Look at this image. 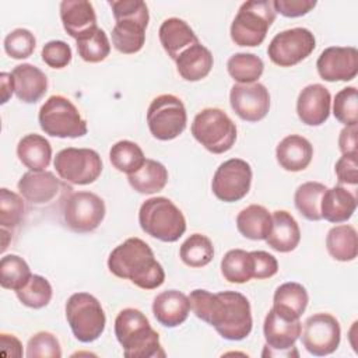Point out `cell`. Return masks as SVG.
<instances>
[{
    "instance_id": "5",
    "label": "cell",
    "mask_w": 358,
    "mask_h": 358,
    "mask_svg": "<svg viewBox=\"0 0 358 358\" xmlns=\"http://www.w3.org/2000/svg\"><path fill=\"white\" fill-rule=\"evenodd\" d=\"M141 229L162 242H176L186 231L183 213L166 197L145 200L138 211Z\"/></svg>"
},
{
    "instance_id": "33",
    "label": "cell",
    "mask_w": 358,
    "mask_h": 358,
    "mask_svg": "<svg viewBox=\"0 0 358 358\" xmlns=\"http://www.w3.org/2000/svg\"><path fill=\"white\" fill-rule=\"evenodd\" d=\"M127 180L136 192L141 194H154L166 186L168 171L161 162L145 159L137 172L127 175Z\"/></svg>"
},
{
    "instance_id": "44",
    "label": "cell",
    "mask_w": 358,
    "mask_h": 358,
    "mask_svg": "<svg viewBox=\"0 0 358 358\" xmlns=\"http://www.w3.org/2000/svg\"><path fill=\"white\" fill-rule=\"evenodd\" d=\"M36 39L34 34L25 28H17L4 38L6 53L17 60L29 57L35 50Z\"/></svg>"
},
{
    "instance_id": "39",
    "label": "cell",
    "mask_w": 358,
    "mask_h": 358,
    "mask_svg": "<svg viewBox=\"0 0 358 358\" xmlns=\"http://www.w3.org/2000/svg\"><path fill=\"white\" fill-rule=\"evenodd\" d=\"M32 277L27 262L17 255H6L0 260V285L6 289L18 291Z\"/></svg>"
},
{
    "instance_id": "50",
    "label": "cell",
    "mask_w": 358,
    "mask_h": 358,
    "mask_svg": "<svg viewBox=\"0 0 358 358\" xmlns=\"http://www.w3.org/2000/svg\"><path fill=\"white\" fill-rule=\"evenodd\" d=\"M357 134H358V126H345L338 136V148L343 154H352L357 151Z\"/></svg>"
},
{
    "instance_id": "48",
    "label": "cell",
    "mask_w": 358,
    "mask_h": 358,
    "mask_svg": "<svg viewBox=\"0 0 358 358\" xmlns=\"http://www.w3.org/2000/svg\"><path fill=\"white\" fill-rule=\"evenodd\" d=\"M250 253L253 257V278L264 280L277 274L278 262L273 255L264 250H253Z\"/></svg>"
},
{
    "instance_id": "17",
    "label": "cell",
    "mask_w": 358,
    "mask_h": 358,
    "mask_svg": "<svg viewBox=\"0 0 358 358\" xmlns=\"http://www.w3.org/2000/svg\"><path fill=\"white\" fill-rule=\"evenodd\" d=\"M232 110L245 122H259L270 110L268 90L260 83L235 84L229 92Z\"/></svg>"
},
{
    "instance_id": "23",
    "label": "cell",
    "mask_w": 358,
    "mask_h": 358,
    "mask_svg": "<svg viewBox=\"0 0 358 358\" xmlns=\"http://www.w3.org/2000/svg\"><path fill=\"white\" fill-rule=\"evenodd\" d=\"M14 92L24 103L38 102L48 91V77L36 66L29 63L18 64L11 71Z\"/></svg>"
},
{
    "instance_id": "31",
    "label": "cell",
    "mask_w": 358,
    "mask_h": 358,
    "mask_svg": "<svg viewBox=\"0 0 358 358\" xmlns=\"http://www.w3.org/2000/svg\"><path fill=\"white\" fill-rule=\"evenodd\" d=\"M271 214L260 204H250L236 215L239 234L252 241H264L271 229Z\"/></svg>"
},
{
    "instance_id": "13",
    "label": "cell",
    "mask_w": 358,
    "mask_h": 358,
    "mask_svg": "<svg viewBox=\"0 0 358 358\" xmlns=\"http://www.w3.org/2000/svg\"><path fill=\"white\" fill-rule=\"evenodd\" d=\"M316 48L315 35L302 27L274 35L267 48L270 60L280 67H292L305 60Z\"/></svg>"
},
{
    "instance_id": "19",
    "label": "cell",
    "mask_w": 358,
    "mask_h": 358,
    "mask_svg": "<svg viewBox=\"0 0 358 358\" xmlns=\"http://www.w3.org/2000/svg\"><path fill=\"white\" fill-rule=\"evenodd\" d=\"M331 95L322 84H309L298 95L296 113L306 126H320L330 116Z\"/></svg>"
},
{
    "instance_id": "45",
    "label": "cell",
    "mask_w": 358,
    "mask_h": 358,
    "mask_svg": "<svg viewBox=\"0 0 358 358\" xmlns=\"http://www.w3.org/2000/svg\"><path fill=\"white\" fill-rule=\"evenodd\" d=\"M25 355L28 358H38V357L60 358L62 347L55 334L49 331H38L28 340Z\"/></svg>"
},
{
    "instance_id": "16",
    "label": "cell",
    "mask_w": 358,
    "mask_h": 358,
    "mask_svg": "<svg viewBox=\"0 0 358 358\" xmlns=\"http://www.w3.org/2000/svg\"><path fill=\"white\" fill-rule=\"evenodd\" d=\"M22 197L34 206H49L56 200H64L71 187L57 179L49 171H28L18 180Z\"/></svg>"
},
{
    "instance_id": "1",
    "label": "cell",
    "mask_w": 358,
    "mask_h": 358,
    "mask_svg": "<svg viewBox=\"0 0 358 358\" xmlns=\"http://www.w3.org/2000/svg\"><path fill=\"white\" fill-rule=\"evenodd\" d=\"M189 302L193 313L213 326L225 340L239 341L252 331L250 303L241 292L221 291L211 294L207 289H193L189 295Z\"/></svg>"
},
{
    "instance_id": "25",
    "label": "cell",
    "mask_w": 358,
    "mask_h": 358,
    "mask_svg": "<svg viewBox=\"0 0 358 358\" xmlns=\"http://www.w3.org/2000/svg\"><path fill=\"white\" fill-rule=\"evenodd\" d=\"M271 229L264 239L266 243L280 253L292 252L301 241V229L296 220L285 210H275L271 214Z\"/></svg>"
},
{
    "instance_id": "49",
    "label": "cell",
    "mask_w": 358,
    "mask_h": 358,
    "mask_svg": "<svg viewBox=\"0 0 358 358\" xmlns=\"http://www.w3.org/2000/svg\"><path fill=\"white\" fill-rule=\"evenodd\" d=\"M275 13H280L284 17L295 18L302 17L312 11L316 6L315 0H274L271 1Z\"/></svg>"
},
{
    "instance_id": "37",
    "label": "cell",
    "mask_w": 358,
    "mask_h": 358,
    "mask_svg": "<svg viewBox=\"0 0 358 358\" xmlns=\"http://www.w3.org/2000/svg\"><path fill=\"white\" fill-rule=\"evenodd\" d=\"M227 70L238 84H252L262 77L264 63L257 55L235 53L228 59Z\"/></svg>"
},
{
    "instance_id": "15",
    "label": "cell",
    "mask_w": 358,
    "mask_h": 358,
    "mask_svg": "<svg viewBox=\"0 0 358 358\" xmlns=\"http://www.w3.org/2000/svg\"><path fill=\"white\" fill-rule=\"evenodd\" d=\"M341 340L338 320L330 313H315L309 316L301 330V341L305 350L316 357L333 354Z\"/></svg>"
},
{
    "instance_id": "36",
    "label": "cell",
    "mask_w": 358,
    "mask_h": 358,
    "mask_svg": "<svg viewBox=\"0 0 358 358\" xmlns=\"http://www.w3.org/2000/svg\"><path fill=\"white\" fill-rule=\"evenodd\" d=\"M326 186L319 182H305L295 190L294 203L299 214L309 221L322 220L320 215V201Z\"/></svg>"
},
{
    "instance_id": "52",
    "label": "cell",
    "mask_w": 358,
    "mask_h": 358,
    "mask_svg": "<svg viewBox=\"0 0 358 358\" xmlns=\"http://www.w3.org/2000/svg\"><path fill=\"white\" fill-rule=\"evenodd\" d=\"M0 85H1V103L4 105L14 92V80L11 73H1L0 74Z\"/></svg>"
},
{
    "instance_id": "51",
    "label": "cell",
    "mask_w": 358,
    "mask_h": 358,
    "mask_svg": "<svg viewBox=\"0 0 358 358\" xmlns=\"http://www.w3.org/2000/svg\"><path fill=\"white\" fill-rule=\"evenodd\" d=\"M0 345H1V354L4 357H22V345L20 340L13 334H0Z\"/></svg>"
},
{
    "instance_id": "11",
    "label": "cell",
    "mask_w": 358,
    "mask_h": 358,
    "mask_svg": "<svg viewBox=\"0 0 358 358\" xmlns=\"http://www.w3.org/2000/svg\"><path fill=\"white\" fill-rule=\"evenodd\" d=\"M105 203L92 192H71L62 203L66 227L77 234L95 231L105 218Z\"/></svg>"
},
{
    "instance_id": "22",
    "label": "cell",
    "mask_w": 358,
    "mask_h": 358,
    "mask_svg": "<svg viewBox=\"0 0 358 358\" xmlns=\"http://www.w3.org/2000/svg\"><path fill=\"white\" fill-rule=\"evenodd\" d=\"M152 313L159 324L165 327H178L190 313L189 296L178 289L164 291L154 298Z\"/></svg>"
},
{
    "instance_id": "8",
    "label": "cell",
    "mask_w": 358,
    "mask_h": 358,
    "mask_svg": "<svg viewBox=\"0 0 358 358\" xmlns=\"http://www.w3.org/2000/svg\"><path fill=\"white\" fill-rule=\"evenodd\" d=\"M192 134L207 151L224 154L236 141V126L224 110L206 108L194 116Z\"/></svg>"
},
{
    "instance_id": "27",
    "label": "cell",
    "mask_w": 358,
    "mask_h": 358,
    "mask_svg": "<svg viewBox=\"0 0 358 358\" xmlns=\"http://www.w3.org/2000/svg\"><path fill=\"white\" fill-rule=\"evenodd\" d=\"M357 210V197L347 187L337 185L326 189L320 201V215L329 222L340 224L348 221Z\"/></svg>"
},
{
    "instance_id": "40",
    "label": "cell",
    "mask_w": 358,
    "mask_h": 358,
    "mask_svg": "<svg viewBox=\"0 0 358 358\" xmlns=\"http://www.w3.org/2000/svg\"><path fill=\"white\" fill-rule=\"evenodd\" d=\"M20 302L32 309L45 308L53 295L50 282L38 274H32L29 281L18 291H15Z\"/></svg>"
},
{
    "instance_id": "2",
    "label": "cell",
    "mask_w": 358,
    "mask_h": 358,
    "mask_svg": "<svg viewBox=\"0 0 358 358\" xmlns=\"http://www.w3.org/2000/svg\"><path fill=\"white\" fill-rule=\"evenodd\" d=\"M109 271L130 280L143 289H155L165 281V271L157 262L152 249L140 238H129L116 246L108 257Z\"/></svg>"
},
{
    "instance_id": "4",
    "label": "cell",
    "mask_w": 358,
    "mask_h": 358,
    "mask_svg": "<svg viewBox=\"0 0 358 358\" xmlns=\"http://www.w3.org/2000/svg\"><path fill=\"white\" fill-rule=\"evenodd\" d=\"M115 17L112 29L113 48L124 55H133L143 49L150 14L141 0H109Z\"/></svg>"
},
{
    "instance_id": "29",
    "label": "cell",
    "mask_w": 358,
    "mask_h": 358,
    "mask_svg": "<svg viewBox=\"0 0 358 358\" xmlns=\"http://www.w3.org/2000/svg\"><path fill=\"white\" fill-rule=\"evenodd\" d=\"M309 302L306 288L299 282L281 284L273 296V309L291 320H296L302 316Z\"/></svg>"
},
{
    "instance_id": "10",
    "label": "cell",
    "mask_w": 358,
    "mask_h": 358,
    "mask_svg": "<svg viewBox=\"0 0 358 358\" xmlns=\"http://www.w3.org/2000/svg\"><path fill=\"white\" fill-rule=\"evenodd\" d=\"M187 113L183 102L172 95L162 94L154 98L147 109L148 130L157 140L169 141L183 133Z\"/></svg>"
},
{
    "instance_id": "30",
    "label": "cell",
    "mask_w": 358,
    "mask_h": 358,
    "mask_svg": "<svg viewBox=\"0 0 358 358\" xmlns=\"http://www.w3.org/2000/svg\"><path fill=\"white\" fill-rule=\"evenodd\" d=\"M17 157L29 171H45L52 159V145L43 136L31 133L18 141Z\"/></svg>"
},
{
    "instance_id": "46",
    "label": "cell",
    "mask_w": 358,
    "mask_h": 358,
    "mask_svg": "<svg viewBox=\"0 0 358 358\" xmlns=\"http://www.w3.org/2000/svg\"><path fill=\"white\" fill-rule=\"evenodd\" d=\"M42 60L52 69H64L71 62V48L63 41H50L42 48Z\"/></svg>"
},
{
    "instance_id": "26",
    "label": "cell",
    "mask_w": 358,
    "mask_h": 358,
    "mask_svg": "<svg viewBox=\"0 0 358 358\" xmlns=\"http://www.w3.org/2000/svg\"><path fill=\"white\" fill-rule=\"evenodd\" d=\"M158 35L164 50L172 60H176V57L189 46L199 43L197 35L187 22L176 17L166 18L161 24Z\"/></svg>"
},
{
    "instance_id": "20",
    "label": "cell",
    "mask_w": 358,
    "mask_h": 358,
    "mask_svg": "<svg viewBox=\"0 0 358 358\" xmlns=\"http://www.w3.org/2000/svg\"><path fill=\"white\" fill-rule=\"evenodd\" d=\"M60 20L64 31L76 41L98 28L94 6L87 0H63Z\"/></svg>"
},
{
    "instance_id": "41",
    "label": "cell",
    "mask_w": 358,
    "mask_h": 358,
    "mask_svg": "<svg viewBox=\"0 0 358 358\" xmlns=\"http://www.w3.org/2000/svg\"><path fill=\"white\" fill-rule=\"evenodd\" d=\"M78 56L87 63L103 62L110 53V43L103 29L96 28L91 34L76 41Z\"/></svg>"
},
{
    "instance_id": "47",
    "label": "cell",
    "mask_w": 358,
    "mask_h": 358,
    "mask_svg": "<svg viewBox=\"0 0 358 358\" xmlns=\"http://www.w3.org/2000/svg\"><path fill=\"white\" fill-rule=\"evenodd\" d=\"M340 185L357 186L358 183V152L343 154L334 166Z\"/></svg>"
},
{
    "instance_id": "14",
    "label": "cell",
    "mask_w": 358,
    "mask_h": 358,
    "mask_svg": "<svg viewBox=\"0 0 358 358\" xmlns=\"http://www.w3.org/2000/svg\"><path fill=\"white\" fill-rule=\"evenodd\" d=\"M252 185V168L241 158L224 161L214 172L211 190L224 203H234L243 199Z\"/></svg>"
},
{
    "instance_id": "38",
    "label": "cell",
    "mask_w": 358,
    "mask_h": 358,
    "mask_svg": "<svg viewBox=\"0 0 358 358\" xmlns=\"http://www.w3.org/2000/svg\"><path fill=\"white\" fill-rule=\"evenodd\" d=\"M180 260L193 268L207 266L214 257L213 242L203 234H192L179 250Z\"/></svg>"
},
{
    "instance_id": "32",
    "label": "cell",
    "mask_w": 358,
    "mask_h": 358,
    "mask_svg": "<svg viewBox=\"0 0 358 358\" xmlns=\"http://www.w3.org/2000/svg\"><path fill=\"white\" fill-rule=\"evenodd\" d=\"M329 255L337 262H352L358 255V238L352 225L343 224L333 227L326 236Z\"/></svg>"
},
{
    "instance_id": "3",
    "label": "cell",
    "mask_w": 358,
    "mask_h": 358,
    "mask_svg": "<svg viewBox=\"0 0 358 358\" xmlns=\"http://www.w3.org/2000/svg\"><path fill=\"white\" fill-rule=\"evenodd\" d=\"M115 336L126 358L165 357L158 333L151 327L147 316L134 308L120 310L115 319Z\"/></svg>"
},
{
    "instance_id": "24",
    "label": "cell",
    "mask_w": 358,
    "mask_h": 358,
    "mask_svg": "<svg viewBox=\"0 0 358 358\" xmlns=\"http://www.w3.org/2000/svg\"><path fill=\"white\" fill-rule=\"evenodd\" d=\"M313 157V147L308 138L299 134L284 137L277 148L275 158L278 165L289 172H299L309 166Z\"/></svg>"
},
{
    "instance_id": "6",
    "label": "cell",
    "mask_w": 358,
    "mask_h": 358,
    "mask_svg": "<svg viewBox=\"0 0 358 358\" xmlns=\"http://www.w3.org/2000/svg\"><path fill=\"white\" fill-rule=\"evenodd\" d=\"M275 20L271 1L250 0L242 3L232 24L231 39L238 46L255 48L263 43L267 31Z\"/></svg>"
},
{
    "instance_id": "28",
    "label": "cell",
    "mask_w": 358,
    "mask_h": 358,
    "mask_svg": "<svg viewBox=\"0 0 358 358\" xmlns=\"http://www.w3.org/2000/svg\"><path fill=\"white\" fill-rule=\"evenodd\" d=\"M175 62L179 76L190 83L206 78L214 64L211 52L200 42L185 49Z\"/></svg>"
},
{
    "instance_id": "35",
    "label": "cell",
    "mask_w": 358,
    "mask_h": 358,
    "mask_svg": "<svg viewBox=\"0 0 358 358\" xmlns=\"http://www.w3.org/2000/svg\"><path fill=\"white\" fill-rule=\"evenodd\" d=\"M109 159L115 169L130 175L137 172L147 158L138 144L130 140H120L110 147Z\"/></svg>"
},
{
    "instance_id": "7",
    "label": "cell",
    "mask_w": 358,
    "mask_h": 358,
    "mask_svg": "<svg viewBox=\"0 0 358 358\" xmlns=\"http://www.w3.org/2000/svg\"><path fill=\"white\" fill-rule=\"evenodd\" d=\"M41 129L52 137L77 138L87 134V122L76 105L63 95H52L39 109Z\"/></svg>"
},
{
    "instance_id": "34",
    "label": "cell",
    "mask_w": 358,
    "mask_h": 358,
    "mask_svg": "<svg viewBox=\"0 0 358 358\" xmlns=\"http://www.w3.org/2000/svg\"><path fill=\"white\" fill-rule=\"evenodd\" d=\"M221 273L228 282L243 284L253 278V257L243 249L228 250L221 260Z\"/></svg>"
},
{
    "instance_id": "42",
    "label": "cell",
    "mask_w": 358,
    "mask_h": 358,
    "mask_svg": "<svg viewBox=\"0 0 358 358\" xmlns=\"http://www.w3.org/2000/svg\"><path fill=\"white\" fill-rule=\"evenodd\" d=\"M333 115L344 126L358 123V92L355 87H345L336 94Z\"/></svg>"
},
{
    "instance_id": "18",
    "label": "cell",
    "mask_w": 358,
    "mask_h": 358,
    "mask_svg": "<svg viewBox=\"0 0 358 358\" xmlns=\"http://www.w3.org/2000/svg\"><path fill=\"white\" fill-rule=\"evenodd\" d=\"M316 69L324 81H351L358 74V50L354 46L326 48L317 57Z\"/></svg>"
},
{
    "instance_id": "9",
    "label": "cell",
    "mask_w": 358,
    "mask_h": 358,
    "mask_svg": "<svg viewBox=\"0 0 358 358\" xmlns=\"http://www.w3.org/2000/svg\"><path fill=\"white\" fill-rule=\"evenodd\" d=\"M66 319L74 337L81 343L95 341L106 324L101 302L88 292H76L67 299Z\"/></svg>"
},
{
    "instance_id": "21",
    "label": "cell",
    "mask_w": 358,
    "mask_h": 358,
    "mask_svg": "<svg viewBox=\"0 0 358 358\" xmlns=\"http://www.w3.org/2000/svg\"><path fill=\"white\" fill-rule=\"evenodd\" d=\"M302 324L299 319L291 320L278 315L273 308L268 310L263 324V333L267 348L275 351H289L299 338Z\"/></svg>"
},
{
    "instance_id": "43",
    "label": "cell",
    "mask_w": 358,
    "mask_h": 358,
    "mask_svg": "<svg viewBox=\"0 0 358 358\" xmlns=\"http://www.w3.org/2000/svg\"><path fill=\"white\" fill-rule=\"evenodd\" d=\"M25 204L21 196L1 187L0 189V225L3 228H15L22 222Z\"/></svg>"
},
{
    "instance_id": "12",
    "label": "cell",
    "mask_w": 358,
    "mask_h": 358,
    "mask_svg": "<svg viewBox=\"0 0 358 358\" xmlns=\"http://www.w3.org/2000/svg\"><path fill=\"white\" fill-rule=\"evenodd\" d=\"M53 165L62 180L80 186L94 183L102 172V159L91 148H63L56 154Z\"/></svg>"
}]
</instances>
